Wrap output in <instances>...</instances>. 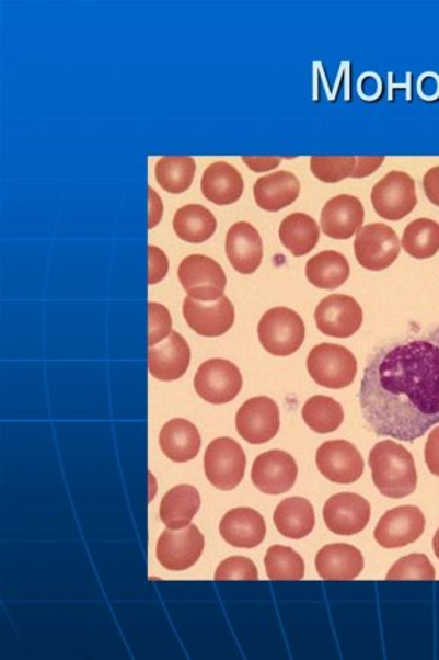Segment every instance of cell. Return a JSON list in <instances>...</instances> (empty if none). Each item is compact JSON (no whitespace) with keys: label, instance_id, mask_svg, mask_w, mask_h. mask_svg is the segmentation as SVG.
I'll list each match as a JSON object with an SVG mask.
<instances>
[{"label":"cell","instance_id":"obj_1","mask_svg":"<svg viewBox=\"0 0 439 660\" xmlns=\"http://www.w3.org/2000/svg\"><path fill=\"white\" fill-rule=\"evenodd\" d=\"M360 410L377 436L413 442L439 424V342L415 340L372 355L359 390Z\"/></svg>","mask_w":439,"mask_h":660},{"label":"cell","instance_id":"obj_2","mask_svg":"<svg viewBox=\"0 0 439 660\" xmlns=\"http://www.w3.org/2000/svg\"><path fill=\"white\" fill-rule=\"evenodd\" d=\"M373 485L385 498L411 497L417 488L415 459L404 446L394 441L378 442L369 454Z\"/></svg>","mask_w":439,"mask_h":660},{"label":"cell","instance_id":"obj_3","mask_svg":"<svg viewBox=\"0 0 439 660\" xmlns=\"http://www.w3.org/2000/svg\"><path fill=\"white\" fill-rule=\"evenodd\" d=\"M258 338L268 354L287 357L297 353L305 341V323L297 311L274 307L261 317Z\"/></svg>","mask_w":439,"mask_h":660},{"label":"cell","instance_id":"obj_4","mask_svg":"<svg viewBox=\"0 0 439 660\" xmlns=\"http://www.w3.org/2000/svg\"><path fill=\"white\" fill-rule=\"evenodd\" d=\"M307 368L315 384L327 389H345L358 375V360L346 346L320 344L308 355Z\"/></svg>","mask_w":439,"mask_h":660},{"label":"cell","instance_id":"obj_5","mask_svg":"<svg viewBox=\"0 0 439 660\" xmlns=\"http://www.w3.org/2000/svg\"><path fill=\"white\" fill-rule=\"evenodd\" d=\"M246 455L232 437L215 439L204 455V471L219 490L236 489L245 477Z\"/></svg>","mask_w":439,"mask_h":660},{"label":"cell","instance_id":"obj_6","mask_svg":"<svg viewBox=\"0 0 439 660\" xmlns=\"http://www.w3.org/2000/svg\"><path fill=\"white\" fill-rule=\"evenodd\" d=\"M182 288L199 303L217 301L224 295L226 273L216 260L203 254L188 255L177 269Z\"/></svg>","mask_w":439,"mask_h":660},{"label":"cell","instance_id":"obj_7","mask_svg":"<svg viewBox=\"0 0 439 660\" xmlns=\"http://www.w3.org/2000/svg\"><path fill=\"white\" fill-rule=\"evenodd\" d=\"M371 200L378 216L397 223L417 206L416 182L406 172H389L373 185Z\"/></svg>","mask_w":439,"mask_h":660},{"label":"cell","instance_id":"obj_8","mask_svg":"<svg viewBox=\"0 0 439 660\" xmlns=\"http://www.w3.org/2000/svg\"><path fill=\"white\" fill-rule=\"evenodd\" d=\"M400 250L402 242L389 225H367L355 238L356 260L367 271H385L398 259Z\"/></svg>","mask_w":439,"mask_h":660},{"label":"cell","instance_id":"obj_9","mask_svg":"<svg viewBox=\"0 0 439 660\" xmlns=\"http://www.w3.org/2000/svg\"><path fill=\"white\" fill-rule=\"evenodd\" d=\"M195 390L204 401L221 406L241 394L243 377L232 362L211 359L199 366L194 379Z\"/></svg>","mask_w":439,"mask_h":660},{"label":"cell","instance_id":"obj_10","mask_svg":"<svg viewBox=\"0 0 439 660\" xmlns=\"http://www.w3.org/2000/svg\"><path fill=\"white\" fill-rule=\"evenodd\" d=\"M204 546L206 540L197 525H188L180 530L167 528L159 537L155 555L160 566L166 570L185 571L201 558Z\"/></svg>","mask_w":439,"mask_h":660},{"label":"cell","instance_id":"obj_11","mask_svg":"<svg viewBox=\"0 0 439 660\" xmlns=\"http://www.w3.org/2000/svg\"><path fill=\"white\" fill-rule=\"evenodd\" d=\"M315 323L324 335L343 340L358 332L363 323V310L349 295H328L316 307Z\"/></svg>","mask_w":439,"mask_h":660},{"label":"cell","instance_id":"obj_12","mask_svg":"<svg viewBox=\"0 0 439 660\" xmlns=\"http://www.w3.org/2000/svg\"><path fill=\"white\" fill-rule=\"evenodd\" d=\"M236 430L252 445H263L280 430V410L268 397L247 399L236 414Z\"/></svg>","mask_w":439,"mask_h":660},{"label":"cell","instance_id":"obj_13","mask_svg":"<svg viewBox=\"0 0 439 660\" xmlns=\"http://www.w3.org/2000/svg\"><path fill=\"white\" fill-rule=\"evenodd\" d=\"M316 467L325 479L337 485H351L363 475L362 454L347 441H328L316 451Z\"/></svg>","mask_w":439,"mask_h":660},{"label":"cell","instance_id":"obj_14","mask_svg":"<svg viewBox=\"0 0 439 660\" xmlns=\"http://www.w3.org/2000/svg\"><path fill=\"white\" fill-rule=\"evenodd\" d=\"M298 464L286 451L273 450L258 455L252 464L251 479L265 494L289 492L297 483Z\"/></svg>","mask_w":439,"mask_h":660},{"label":"cell","instance_id":"obj_15","mask_svg":"<svg viewBox=\"0 0 439 660\" xmlns=\"http://www.w3.org/2000/svg\"><path fill=\"white\" fill-rule=\"evenodd\" d=\"M425 515L417 507L404 505L385 512L378 521L373 537L385 549L415 543L425 532Z\"/></svg>","mask_w":439,"mask_h":660},{"label":"cell","instance_id":"obj_16","mask_svg":"<svg viewBox=\"0 0 439 660\" xmlns=\"http://www.w3.org/2000/svg\"><path fill=\"white\" fill-rule=\"evenodd\" d=\"M324 523L338 536H354L363 532L371 521V505L356 493H338L324 505Z\"/></svg>","mask_w":439,"mask_h":660},{"label":"cell","instance_id":"obj_17","mask_svg":"<svg viewBox=\"0 0 439 660\" xmlns=\"http://www.w3.org/2000/svg\"><path fill=\"white\" fill-rule=\"evenodd\" d=\"M184 317L189 328L198 335L217 338L228 333L234 323V307L228 297L217 301L199 303L186 297Z\"/></svg>","mask_w":439,"mask_h":660},{"label":"cell","instance_id":"obj_18","mask_svg":"<svg viewBox=\"0 0 439 660\" xmlns=\"http://www.w3.org/2000/svg\"><path fill=\"white\" fill-rule=\"evenodd\" d=\"M365 208L355 195L340 194L325 203L321 228L333 240H349L362 229Z\"/></svg>","mask_w":439,"mask_h":660},{"label":"cell","instance_id":"obj_19","mask_svg":"<svg viewBox=\"0 0 439 660\" xmlns=\"http://www.w3.org/2000/svg\"><path fill=\"white\" fill-rule=\"evenodd\" d=\"M226 255L234 271L242 275L258 271L264 258L259 232L247 223L232 225L226 236Z\"/></svg>","mask_w":439,"mask_h":660},{"label":"cell","instance_id":"obj_20","mask_svg":"<svg viewBox=\"0 0 439 660\" xmlns=\"http://www.w3.org/2000/svg\"><path fill=\"white\" fill-rule=\"evenodd\" d=\"M190 349L185 338L177 332L149 350V371L151 376L162 382L181 379L188 371Z\"/></svg>","mask_w":439,"mask_h":660},{"label":"cell","instance_id":"obj_21","mask_svg":"<svg viewBox=\"0 0 439 660\" xmlns=\"http://www.w3.org/2000/svg\"><path fill=\"white\" fill-rule=\"evenodd\" d=\"M365 559L358 547L346 543L324 546L316 554V572L323 580L350 581L358 579L363 571Z\"/></svg>","mask_w":439,"mask_h":660},{"label":"cell","instance_id":"obj_22","mask_svg":"<svg viewBox=\"0 0 439 660\" xmlns=\"http://www.w3.org/2000/svg\"><path fill=\"white\" fill-rule=\"evenodd\" d=\"M265 534L264 516L252 508H233L220 521V536L234 547L252 549L264 542Z\"/></svg>","mask_w":439,"mask_h":660},{"label":"cell","instance_id":"obj_23","mask_svg":"<svg viewBox=\"0 0 439 660\" xmlns=\"http://www.w3.org/2000/svg\"><path fill=\"white\" fill-rule=\"evenodd\" d=\"M299 195L301 182L294 173L287 171L269 173L254 185L255 202L265 212H280L297 202Z\"/></svg>","mask_w":439,"mask_h":660},{"label":"cell","instance_id":"obj_24","mask_svg":"<svg viewBox=\"0 0 439 660\" xmlns=\"http://www.w3.org/2000/svg\"><path fill=\"white\" fill-rule=\"evenodd\" d=\"M160 448L173 463L193 462L201 448L197 425L185 419H173L160 432Z\"/></svg>","mask_w":439,"mask_h":660},{"label":"cell","instance_id":"obj_25","mask_svg":"<svg viewBox=\"0 0 439 660\" xmlns=\"http://www.w3.org/2000/svg\"><path fill=\"white\" fill-rule=\"evenodd\" d=\"M243 189H245V182H243L241 172L232 164L216 162L204 172L201 180L204 197L217 206L236 203L242 197Z\"/></svg>","mask_w":439,"mask_h":660},{"label":"cell","instance_id":"obj_26","mask_svg":"<svg viewBox=\"0 0 439 660\" xmlns=\"http://www.w3.org/2000/svg\"><path fill=\"white\" fill-rule=\"evenodd\" d=\"M274 524L281 536L293 540L305 538L315 527L314 507L305 498H287L274 511Z\"/></svg>","mask_w":439,"mask_h":660},{"label":"cell","instance_id":"obj_27","mask_svg":"<svg viewBox=\"0 0 439 660\" xmlns=\"http://www.w3.org/2000/svg\"><path fill=\"white\" fill-rule=\"evenodd\" d=\"M201 507V497L197 488L190 485H180L169 490L160 503V519L167 528L180 530L188 527Z\"/></svg>","mask_w":439,"mask_h":660},{"label":"cell","instance_id":"obj_28","mask_svg":"<svg viewBox=\"0 0 439 660\" xmlns=\"http://www.w3.org/2000/svg\"><path fill=\"white\" fill-rule=\"evenodd\" d=\"M320 225L305 213H293L282 219L278 237L294 258L310 254L320 241Z\"/></svg>","mask_w":439,"mask_h":660},{"label":"cell","instance_id":"obj_29","mask_svg":"<svg viewBox=\"0 0 439 660\" xmlns=\"http://www.w3.org/2000/svg\"><path fill=\"white\" fill-rule=\"evenodd\" d=\"M305 273L315 288L333 291L349 280L350 264L338 251L327 250L308 260Z\"/></svg>","mask_w":439,"mask_h":660},{"label":"cell","instance_id":"obj_30","mask_svg":"<svg viewBox=\"0 0 439 660\" xmlns=\"http://www.w3.org/2000/svg\"><path fill=\"white\" fill-rule=\"evenodd\" d=\"M173 229L182 241L203 244L215 236L217 220L215 215L201 204H188L176 212L173 217Z\"/></svg>","mask_w":439,"mask_h":660},{"label":"cell","instance_id":"obj_31","mask_svg":"<svg viewBox=\"0 0 439 660\" xmlns=\"http://www.w3.org/2000/svg\"><path fill=\"white\" fill-rule=\"evenodd\" d=\"M197 164L189 156H166L155 164V180L164 191L182 194L193 185Z\"/></svg>","mask_w":439,"mask_h":660},{"label":"cell","instance_id":"obj_32","mask_svg":"<svg viewBox=\"0 0 439 660\" xmlns=\"http://www.w3.org/2000/svg\"><path fill=\"white\" fill-rule=\"evenodd\" d=\"M402 247L413 259L434 258L439 251V224L426 217L413 220L404 229Z\"/></svg>","mask_w":439,"mask_h":660},{"label":"cell","instance_id":"obj_33","mask_svg":"<svg viewBox=\"0 0 439 660\" xmlns=\"http://www.w3.org/2000/svg\"><path fill=\"white\" fill-rule=\"evenodd\" d=\"M302 419L312 432L327 434L340 428L345 421V411L336 399L316 395L303 406Z\"/></svg>","mask_w":439,"mask_h":660},{"label":"cell","instance_id":"obj_34","mask_svg":"<svg viewBox=\"0 0 439 660\" xmlns=\"http://www.w3.org/2000/svg\"><path fill=\"white\" fill-rule=\"evenodd\" d=\"M265 571L269 580L299 581L305 577V562L289 546L274 545L265 554Z\"/></svg>","mask_w":439,"mask_h":660},{"label":"cell","instance_id":"obj_35","mask_svg":"<svg viewBox=\"0 0 439 660\" xmlns=\"http://www.w3.org/2000/svg\"><path fill=\"white\" fill-rule=\"evenodd\" d=\"M311 172L314 173L316 180L325 182V184H336L351 178L356 168L355 156L347 158H327V156H314L311 158Z\"/></svg>","mask_w":439,"mask_h":660},{"label":"cell","instance_id":"obj_36","mask_svg":"<svg viewBox=\"0 0 439 660\" xmlns=\"http://www.w3.org/2000/svg\"><path fill=\"white\" fill-rule=\"evenodd\" d=\"M386 581H403V580H421L434 581L435 568L430 564L428 557L421 554L407 555L398 559L393 567L390 568Z\"/></svg>","mask_w":439,"mask_h":660},{"label":"cell","instance_id":"obj_37","mask_svg":"<svg viewBox=\"0 0 439 660\" xmlns=\"http://www.w3.org/2000/svg\"><path fill=\"white\" fill-rule=\"evenodd\" d=\"M215 579L216 581H256L258 580V570H256L255 564L250 558L230 557L224 559L217 568Z\"/></svg>","mask_w":439,"mask_h":660},{"label":"cell","instance_id":"obj_38","mask_svg":"<svg viewBox=\"0 0 439 660\" xmlns=\"http://www.w3.org/2000/svg\"><path fill=\"white\" fill-rule=\"evenodd\" d=\"M172 316L163 304H149V346H155L171 337Z\"/></svg>","mask_w":439,"mask_h":660},{"label":"cell","instance_id":"obj_39","mask_svg":"<svg viewBox=\"0 0 439 660\" xmlns=\"http://www.w3.org/2000/svg\"><path fill=\"white\" fill-rule=\"evenodd\" d=\"M169 260L159 247H149V285L159 284L167 276Z\"/></svg>","mask_w":439,"mask_h":660},{"label":"cell","instance_id":"obj_40","mask_svg":"<svg viewBox=\"0 0 439 660\" xmlns=\"http://www.w3.org/2000/svg\"><path fill=\"white\" fill-rule=\"evenodd\" d=\"M425 463L434 476L439 477V425L429 433L425 445Z\"/></svg>","mask_w":439,"mask_h":660},{"label":"cell","instance_id":"obj_41","mask_svg":"<svg viewBox=\"0 0 439 660\" xmlns=\"http://www.w3.org/2000/svg\"><path fill=\"white\" fill-rule=\"evenodd\" d=\"M384 160V156H377V158H373V156H371V158H362V156H359V158H356V168L351 178L360 180V178L372 175L373 172H377L378 169L381 168Z\"/></svg>","mask_w":439,"mask_h":660},{"label":"cell","instance_id":"obj_42","mask_svg":"<svg viewBox=\"0 0 439 660\" xmlns=\"http://www.w3.org/2000/svg\"><path fill=\"white\" fill-rule=\"evenodd\" d=\"M424 190L426 197L434 206L439 207V167L429 169L424 177Z\"/></svg>","mask_w":439,"mask_h":660},{"label":"cell","instance_id":"obj_43","mask_svg":"<svg viewBox=\"0 0 439 660\" xmlns=\"http://www.w3.org/2000/svg\"><path fill=\"white\" fill-rule=\"evenodd\" d=\"M147 191H149V229H154L162 223L164 210L163 202L162 198H160V195L155 193L151 186H149Z\"/></svg>","mask_w":439,"mask_h":660},{"label":"cell","instance_id":"obj_44","mask_svg":"<svg viewBox=\"0 0 439 660\" xmlns=\"http://www.w3.org/2000/svg\"><path fill=\"white\" fill-rule=\"evenodd\" d=\"M243 162H245L246 167L254 172H267L272 171V169L277 168L281 162V158H247V156H243Z\"/></svg>","mask_w":439,"mask_h":660},{"label":"cell","instance_id":"obj_45","mask_svg":"<svg viewBox=\"0 0 439 660\" xmlns=\"http://www.w3.org/2000/svg\"><path fill=\"white\" fill-rule=\"evenodd\" d=\"M432 547H434L435 557H437L439 559V528L437 530V533H435L434 540H432Z\"/></svg>","mask_w":439,"mask_h":660}]
</instances>
